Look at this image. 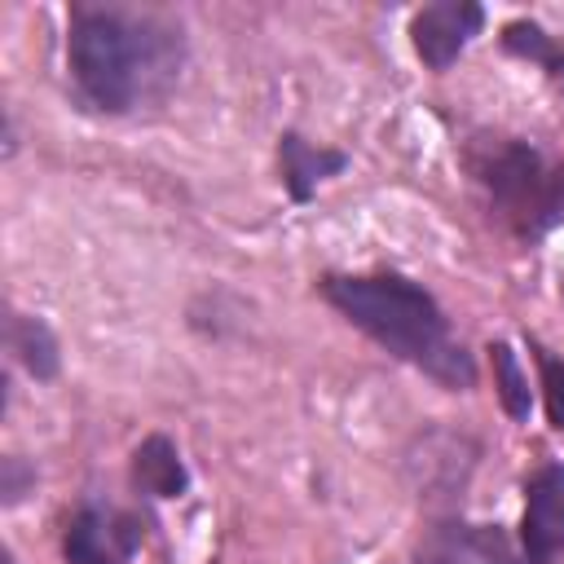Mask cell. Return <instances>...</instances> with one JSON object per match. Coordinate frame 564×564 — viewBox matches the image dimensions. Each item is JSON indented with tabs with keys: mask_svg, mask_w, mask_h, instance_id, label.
Listing matches in <instances>:
<instances>
[{
	"mask_svg": "<svg viewBox=\"0 0 564 564\" xmlns=\"http://www.w3.org/2000/svg\"><path fill=\"white\" fill-rule=\"evenodd\" d=\"M181 66V31L150 13L115 4H70L66 70L75 97L97 115H128L172 88Z\"/></svg>",
	"mask_w": 564,
	"mask_h": 564,
	"instance_id": "obj_1",
	"label": "cell"
},
{
	"mask_svg": "<svg viewBox=\"0 0 564 564\" xmlns=\"http://www.w3.org/2000/svg\"><path fill=\"white\" fill-rule=\"evenodd\" d=\"M322 300L361 335H370L383 352L397 361L423 370L432 383L449 392H471L476 388V361L454 339L445 308L436 295L405 278V273H322L317 278Z\"/></svg>",
	"mask_w": 564,
	"mask_h": 564,
	"instance_id": "obj_2",
	"label": "cell"
},
{
	"mask_svg": "<svg viewBox=\"0 0 564 564\" xmlns=\"http://www.w3.org/2000/svg\"><path fill=\"white\" fill-rule=\"evenodd\" d=\"M463 167L516 238L538 242L564 220V163L546 159L538 145L485 132L463 145Z\"/></svg>",
	"mask_w": 564,
	"mask_h": 564,
	"instance_id": "obj_3",
	"label": "cell"
},
{
	"mask_svg": "<svg viewBox=\"0 0 564 564\" xmlns=\"http://www.w3.org/2000/svg\"><path fill=\"white\" fill-rule=\"evenodd\" d=\"M145 542V520L132 507L115 502H79L62 529V555L66 564H132V555Z\"/></svg>",
	"mask_w": 564,
	"mask_h": 564,
	"instance_id": "obj_4",
	"label": "cell"
},
{
	"mask_svg": "<svg viewBox=\"0 0 564 564\" xmlns=\"http://www.w3.org/2000/svg\"><path fill=\"white\" fill-rule=\"evenodd\" d=\"M564 555V463H538L524 480L520 560L555 564Z\"/></svg>",
	"mask_w": 564,
	"mask_h": 564,
	"instance_id": "obj_5",
	"label": "cell"
},
{
	"mask_svg": "<svg viewBox=\"0 0 564 564\" xmlns=\"http://www.w3.org/2000/svg\"><path fill=\"white\" fill-rule=\"evenodd\" d=\"M414 555L419 564H524L502 524H467L454 516L427 524Z\"/></svg>",
	"mask_w": 564,
	"mask_h": 564,
	"instance_id": "obj_6",
	"label": "cell"
},
{
	"mask_svg": "<svg viewBox=\"0 0 564 564\" xmlns=\"http://www.w3.org/2000/svg\"><path fill=\"white\" fill-rule=\"evenodd\" d=\"M485 9L471 0H436L410 18V44L427 70H449L458 53L480 35Z\"/></svg>",
	"mask_w": 564,
	"mask_h": 564,
	"instance_id": "obj_7",
	"label": "cell"
},
{
	"mask_svg": "<svg viewBox=\"0 0 564 564\" xmlns=\"http://www.w3.org/2000/svg\"><path fill=\"white\" fill-rule=\"evenodd\" d=\"M344 167H348V154L344 150L313 145L300 132H282L278 137V176H282L291 203H308L317 194V185L330 181V176H339Z\"/></svg>",
	"mask_w": 564,
	"mask_h": 564,
	"instance_id": "obj_8",
	"label": "cell"
},
{
	"mask_svg": "<svg viewBox=\"0 0 564 564\" xmlns=\"http://www.w3.org/2000/svg\"><path fill=\"white\" fill-rule=\"evenodd\" d=\"M132 485L145 494V498H181L189 489V467L176 449L172 436L154 432L145 436L137 449H132Z\"/></svg>",
	"mask_w": 564,
	"mask_h": 564,
	"instance_id": "obj_9",
	"label": "cell"
},
{
	"mask_svg": "<svg viewBox=\"0 0 564 564\" xmlns=\"http://www.w3.org/2000/svg\"><path fill=\"white\" fill-rule=\"evenodd\" d=\"M4 344H9L13 361H18L31 379H40V383L57 379V370H62V348H57V335H53V326H48L44 317H35V313H9V322H4Z\"/></svg>",
	"mask_w": 564,
	"mask_h": 564,
	"instance_id": "obj_10",
	"label": "cell"
},
{
	"mask_svg": "<svg viewBox=\"0 0 564 564\" xmlns=\"http://www.w3.org/2000/svg\"><path fill=\"white\" fill-rule=\"evenodd\" d=\"M489 366H494V388H498L502 410H507L511 419H529L533 397H529V379H524V370H520L511 344H502V339L489 344Z\"/></svg>",
	"mask_w": 564,
	"mask_h": 564,
	"instance_id": "obj_11",
	"label": "cell"
},
{
	"mask_svg": "<svg viewBox=\"0 0 564 564\" xmlns=\"http://www.w3.org/2000/svg\"><path fill=\"white\" fill-rule=\"evenodd\" d=\"M533 361H538V383H542L546 419H551V427L564 432V361L551 348H542V344H533Z\"/></svg>",
	"mask_w": 564,
	"mask_h": 564,
	"instance_id": "obj_12",
	"label": "cell"
},
{
	"mask_svg": "<svg viewBox=\"0 0 564 564\" xmlns=\"http://www.w3.org/2000/svg\"><path fill=\"white\" fill-rule=\"evenodd\" d=\"M502 44H507L511 53L529 57V62H542V66H551V62L560 57L555 44H551V35H546L542 26H533V22H511V26L502 31Z\"/></svg>",
	"mask_w": 564,
	"mask_h": 564,
	"instance_id": "obj_13",
	"label": "cell"
},
{
	"mask_svg": "<svg viewBox=\"0 0 564 564\" xmlns=\"http://www.w3.org/2000/svg\"><path fill=\"white\" fill-rule=\"evenodd\" d=\"M31 489H35V467L22 454H4L0 458V502L4 507H18Z\"/></svg>",
	"mask_w": 564,
	"mask_h": 564,
	"instance_id": "obj_14",
	"label": "cell"
},
{
	"mask_svg": "<svg viewBox=\"0 0 564 564\" xmlns=\"http://www.w3.org/2000/svg\"><path fill=\"white\" fill-rule=\"evenodd\" d=\"M546 70H551V79H555V84H560V88H564V57H555V62H551V66H546Z\"/></svg>",
	"mask_w": 564,
	"mask_h": 564,
	"instance_id": "obj_15",
	"label": "cell"
},
{
	"mask_svg": "<svg viewBox=\"0 0 564 564\" xmlns=\"http://www.w3.org/2000/svg\"><path fill=\"white\" fill-rule=\"evenodd\" d=\"M4 564H13V555H9V551H4Z\"/></svg>",
	"mask_w": 564,
	"mask_h": 564,
	"instance_id": "obj_16",
	"label": "cell"
}]
</instances>
